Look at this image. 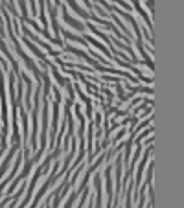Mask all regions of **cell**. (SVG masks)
Instances as JSON below:
<instances>
[{"label":"cell","mask_w":184,"mask_h":208,"mask_svg":"<svg viewBox=\"0 0 184 208\" xmlns=\"http://www.w3.org/2000/svg\"><path fill=\"white\" fill-rule=\"evenodd\" d=\"M89 42H92V44H94V46H96V48H100V50H101V52H103V53H107V56H109V52H107V48H103V46H101V44H100V42H98V41H94V39H92V37H89Z\"/></svg>","instance_id":"6da1fadb"}]
</instances>
